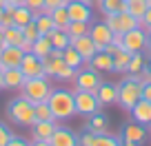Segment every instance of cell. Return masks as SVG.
I'll return each instance as SVG.
<instances>
[{"instance_id":"6da1fadb","label":"cell","mask_w":151,"mask_h":146,"mask_svg":"<svg viewBox=\"0 0 151 146\" xmlns=\"http://www.w3.org/2000/svg\"><path fill=\"white\" fill-rule=\"evenodd\" d=\"M49 108H51L56 122H65L71 120L76 115V100H73V91L67 89H53L49 95Z\"/></svg>"},{"instance_id":"7a4b0ae2","label":"cell","mask_w":151,"mask_h":146,"mask_svg":"<svg viewBox=\"0 0 151 146\" xmlns=\"http://www.w3.org/2000/svg\"><path fill=\"white\" fill-rule=\"evenodd\" d=\"M5 111H7V118L14 124H20V126H31V124L36 122V108H33V104L29 102L27 98H22V95L9 100Z\"/></svg>"},{"instance_id":"3957f363","label":"cell","mask_w":151,"mask_h":146,"mask_svg":"<svg viewBox=\"0 0 151 146\" xmlns=\"http://www.w3.org/2000/svg\"><path fill=\"white\" fill-rule=\"evenodd\" d=\"M20 91H22V98H27L31 104H38V102H49L53 86L47 75H40V78H27Z\"/></svg>"},{"instance_id":"277c9868","label":"cell","mask_w":151,"mask_h":146,"mask_svg":"<svg viewBox=\"0 0 151 146\" xmlns=\"http://www.w3.org/2000/svg\"><path fill=\"white\" fill-rule=\"evenodd\" d=\"M142 84L138 80V75H127L122 82L118 84V104L124 111H131L133 104L142 98Z\"/></svg>"},{"instance_id":"5b68a950","label":"cell","mask_w":151,"mask_h":146,"mask_svg":"<svg viewBox=\"0 0 151 146\" xmlns=\"http://www.w3.org/2000/svg\"><path fill=\"white\" fill-rule=\"evenodd\" d=\"M73 100H76V113L80 115H93L100 111V102L98 98H96V93H91V91H80L76 89L73 91Z\"/></svg>"},{"instance_id":"8992f818","label":"cell","mask_w":151,"mask_h":146,"mask_svg":"<svg viewBox=\"0 0 151 146\" xmlns=\"http://www.w3.org/2000/svg\"><path fill=\"white\" fill-rule=\"evenodd\" d=\"M104 22H107V27L111 29L113 33H127V31H131V29L140 27V20H136L131 14H127V11L104 16Z\"/></svg>"},{"instance_id":"52a82bcc","label":"cell","mask_w":151,"mask_h":146,"mask_svg":"<svg viewBox=\"0 0 151 146\" xmlns=\"http://www.w3.org/2000/svg\"><path fill=\"white\" fill-rule=\"evenodd\" d=\"M145 47H147V31L142 27L122 33V49H127L129 53H142Z\"/></svg>"},{"instance_id":"ba28073f","label":"cell","mask_w":151,"mask_h":146,"mask_svg":"<svg viewBox=\"0 0 151 146\" xmlns=\"http://www.w3.org/2000/svg\"><path fill=\"white\" fill-rule=\"evenodd\" d=\"M73 82H76V89H80V91H91V93H96L102 80H100L98 71H93V69H85V71L78 69V71H76Z\"/></svg>"},{"instance_id":"9c48e42d","label":"cell","mask_w":151,"mask_h":146,"mask_svg":"<svg viewBox=\"0 0 151 146\" xmlns=\"http://www.w3.org/2000/svg\"><path fill=\"white\" fill-rule=\"evenodd\" d=\"M18 69L22 71V75H24V78H40V75H45L42 58H38L36 53H31V51L22 56V62H20Z\"/></svg>"},{"instance_id":"30bf717a","label":"cell","mask_w":151,"mask_h":146,"mask_svg":"<svg viewBox=\"0 0 151 146\" xmlns=\"http://www.w3.org/2000/svg\"><path fill=\"white\" fill-rule=\"evenodd\" d=\"M42 64H45V75L47 78H60V73L65 71L67 62L62 58L60 49H51V53L47 58H42Z\"/></svg>"},{"instance_id":"8fae6325","label":"cell","mask_w":151,"mask_h":146,"mask_svg":"<svg viewBox=\"0 0 151 146\" xmlns=\"http://www.w3.org/2000/svg\"><path fill=\"white\" fill-rule=\"evenodd\" d=\"M67 14H69L71 22H91V18H93L91 7L80 2V0H69L67 2Z\"/></svg>"},{"instance_id":"7c38bea8","label":"cell","mask_w":151,"mask_h":146,"mask_svg":"<svg viewBox=\"0 0 151 146\" xmlns=\"http://www.w3.org/2000/svg\"><path fill=\"white\" fill-rule=\"evenodd\" d=\"M89 36H91V40L96 42L98 51H104V47H107V44L113 40V31L107 27V22H96V24H89Z\"/></svg>"},{"instance_id":"4fadbf2b","label":"cell","mask_w":151,"mask_h":146,"mask_svg":"<svg viewBox=\"0 0 151 146\" xmlns=\"http://www.w3.org/2000/svg\"><path fill=\"white\" fill-rule=\"evenodd\" d=\"M69 42H71V47H73L76 51L80 53V58H82L85 62H89L91 58L98 53V47H96V42L91 40L89 33H85V36H80V38H71Z\"/></svg>"},{"instance_id":"5bb4252c","label":"cell","mask_w":151,"mask_h":146,"mask_svg":"<svg viewBox=\"0 0 151 146\" xmlns=\"http://www.w3.org/2000/svg\"><path fill=\"white\" fill-rule=\"evenodd\" d=\"M24 51L20 47H11L7 44L2 51H0V69H18L20 62H22Z\"/></svg>"},{"instance_id":"9a60e30c","label":"cell","mask_w":151,"mask_h":146,"mask_svg":"<svg viewBox=\"0 0 151 146\" xmlns=\"http://www.w3.org/2000/svg\"><path fill=\"white\" fill-rule=\"evenodd\" d=\"M100 106H109V104L118 102V84H109V82H100L98 91H96Z\"/></svg>"},{"instance_id":"2e32d148","label":"cell","mask_w":151,"mask_h":146,"mask_svg":"<svg viewBox=\"0 0 151 146\" xmlns=\"http://www.w3.org/2000/svg\"><path fill=\"white\" fill-rule=\"evenodd\" d=\"M49 142H51V146H80L78 144V135L73 131H69V128H62V126H56V131H53Z\"/></svg>"},{"instance_id":"e0dca14e","label":"cell","mask_w":151,"mask_h":146,"mask_svg":"<svg viewBox=\"0 0 151 146\" xmlns=\"http://www.w3.org/2000/svg\"><path fill=\"white\" fill-rule=\"evenodd\" d=\"M87 64H89V69L98 71V73H109V71H113V56H109L107 51H98Z\"/></svg>"},{"instance_id":"ac0fdd59","label":"cell","mask_w":151,"mask_h":146,"mask_svg":"<svg viewBox=\"0 0 151 146\" xmlns=\"http://www.w3.org/2000/svg\"><path fill=\"white\" fill-rule=\"evenodd\" d=\"M131 118H133V122L149 126V120H151V102H147V100L140 98L136 104H133V108H131Z\"/></svg>"},{"instance_id":"d6986e66","label":"cell","mask_w":151,"mask_h":146,"mask_svg":"<svg viewBox=\"0 0 151 146\" xmlns=\"http://www.w3.org/2000/svg\"><path fill=\"white\" fill-rule=\"evenodd\" d=\"M2 75H5V89L9 91H20L27 80L20 69H2Z\"/></svg>"},{"instance_id":"ffe728a7","label":"cell","mask_w":151,"mask_h":146,"mask_svg":"<svg viewBox=\"0 0 151 146\" xmlns=\"http://www.w3.org/2000/svg\"><path fill=\"white\" fill-rule=\"evenodd\" d=\"M122 140H131L136 144H142L147 140V128L145 124H138V122H129L122 131Z\"/></svg>"},{"instance_id":"44dd1931","label":"cell","mask_w":151,"mask_h":146,"mask_svg":"<svg viewBox=\"0 0 151 146\" xmlns=\"http://www.w3.org/2000/svg\"><path fill=\"white\" fill-rule=\"evenodd\" d=\"M56 126L58 124L56 122H33L31 126V137L33 140H51V135H53V131H56Z\"/></svg>"},{"instance_id":"7402d4cb","label":"cell","mask_w":151,"mask_h":146,"mask_svg":"<svg viewBox=\"0 0 151 146\" xmlns=\"http://www.w3.org/2000/svg\"><path fill=\"white\" fill-rule=\"evenodd\" d=\"M147 9H149V2H147V0H124V11L131 14L136 20L145 18Z\"/></svg>"},{"instance_id":"603a6c76","label":"cell","mask_w":151,"mask_h":146,"mask_svg":"<svg viewBox=\"0 0 151 146\" xmlns=\"http://www.w3.org/2000/svg\"><path fill=\"white\" fill-rule=\"evenodd\" d=\"M5 31V42L11 44V47H22L24 42V33H22V27H16V24H11V27L2 29Z\"/></svg>"},{"instance_id":"cb8c5ba5","label":"cell","mask_w":151,"mask_h":146,"mask_svg":"<svg viewBox=\"0 0 151 146\" xmlns=\"http://www.w3.org/2000/svg\"><path fill=\"white\" fill-rule=\"evenodd\" d=\"M131 56H133V53H129L127 49L120 47L118 51L113 53V71H118V73H127V66H129Z\"/></svg>"},{"instance_id":"d4e9b609","label":"cell","mask_w":151,"mask_h":146,"mask_svg":"<svg viewBox=\"0 0 151 146\" xmlns=\"http://www.w3.org/2000/svg\"><path fill=\"white\" fill-rule=\"evenodd\" d=\"M51 49H53V44H51V40H49V36H40V38L33 40V44H31V53H36L38 58H47L49 53H51Z\"/></svg>"},{"instance_id":"484cf974","label":"cell","mask_w":151,"mask_h":146,"mask_svg":"<svg viewBox=\"0 0 151 146\" xmlns=\"http://www.w3.org/2000/svg\"><path fill=\"white\" fill-rule=\"evenodd\" d=\"M33 18H36L33 11L29 9V7H24V5H20V7L14 9V24L16 27H24V24H29Z\"/></svg>"},{"instance_id":"4316f807","label":"cell","mask_w":151,"mask_h":146,"mask_svg":"<svg viewBox=\"0 0 151 146\" xmlns=\"http://www.w3.org/2000/svg\"><path fill=\"white\" fill-rule=\"evenodd\" d=\"M107 124H109L107 115H102L100 111H98V113H93V115H89V128L96 133V135L107 133Z\"/></svg>"},{"instance_id":"83f0119b","label":"cell","mask_w":151,"mask_h":146,"mask_svg":"<svg viewBox=\"0 0 151 146\" xmlns=\"http://www.w3.org/2000/svg\"><path fill=\"white\" fill-rule=\"evenodd\" d=\"M49 36V40H51V44H53V49H67L69 47V36H67V31H62V29H53V31H49L47 33Z\"/></svg>"},{"instance_id":"f1b7e54d","label":"cell","mask_w":151,"mask_h":146,"mask_svg":"<svg viewBox=\"0 0 151 146\" xmlns=\"http://www.w3.org/2000/svg\"><path fill=\"white\" fill-rule=\"evenodd\" d=\"M51 20L53 24H56V29H62V31H67V27H69V14H67V7H58V9H53L51 14Z\"/></svg>"},{"instance_id":"f546056e","label":"cell","mask_w":151,"mask_h":146,"mask_svg":"<svg viewBox=\"0 0 151 146\" xmlns=\"http://www.w3.org/2000/svg\"><path fill=\"white\" fill-rule=\"evenodd\" d=\"M98 7H100V11H102L104 16L120 14V11H124V0H100Z\"/></svg>"},{"instance_id":"4dcf8cb0","label":"cell","mask_w":151,"mask_h":146,"mask_svg":"<svg viewBox=\"0 0 151 146\" xmlns=\"http://www.w3.org/2000/svg\"><path fill=\"white\" fill-rule=\"evenodd\" d=\"M62 58H65V62H67V66H73V69H80L82 64H85V60L80 58V53L76 51L73 47H67V49H62Z\"/></svg>"},{"instance_id":"1f68e13d","label":"cell","mask_w":151,"mask_h":146,"mask_svg":"<svg viewBox=\"0 0 151 146\" xmlns=\"http://www.w3.org/2000/svg\"><path fill=\"white\" fill-rule=\"evenodd\" d=\"M33 108H36V122H56L51 108H49V102H38L33 104Z\"/></svg>"},{"instance_id":"d6a6232c","label":"cell","mask_w":151,"mask_h":146,"mask_svg":"<svg viewBox=\"0 0 151 146\" xmlns=\"http://www.w3.org/2000/svg\"><path fill=\"white\" fill-rule=\"evenodd\" d=\"M33 20H36V27H38V31H40V36H47L49 31L56 29V24H53V20H51L49 14H38Z\"/></svg>"},{"instance_id":"836d02e7","label":"cell","mask_w":151,"mask_h":146,"mask_svg":"<svg viewBox=\"0 0 151 146\" xmlns=\"http://www.w3.org/2000/svg\"><path fill=\"white\" fill-rule=\"evenodd\" d=\"M85 33H89V22H69V27H67V36L71 38H80V36H85Z\"/></svg>"},{"instance_id":"e575fe53","label":"cell","mask_w":151,"mask_h":146,"mask_svg":"<svg viewBox=\"0 0 151 146\" xmlns=\"http://www.w3.org/2000/svg\"><path fill=\"white\" fill-rule=\"evenodd\" d=\"M145 58H142V53H133L131 60H129V66H127V73L129 75H138L142 69H145Z\"/></svg>"},{"instance_id":"d590c367","label":"cell","mask_w":151,"mask_h":146,"mask_svg":"<svg viewBox=\"0 0 151 146\" xmlns=\"http://www.w3.org/2000/svg\"><path fill=\"white\" fill-rule=\"evenodd\" d=\"M22 33H24V42H31V44H33V40L40 38V31H38V27H36V20H31L29 24H24Z\"/></svg>"},{"instance_id":"8d00e7d4","label":"cell","mask_w":151,"mask_h":146,"mask_svg":"<svg viewBox=\"0 0 151 146\" xmlns=\"http://www.w3.org/2000/svg\"><path fill=\"white\" fill-rule=\"evenodd\" d=\"M93 146H122V142L118 140V137L113 135H107V133H102V135L96 137V144Z\"/></svg>"},{"instance_id":"74e56055","label":"cell","mask_w":151,"mask_h":146,"mask_svg":"<svg viewBox=\"0 0 151 146\" xmlns=\"http://www.w3.org/2000/svg\"><path fill=\"white\" fill-rule=\"evenodd\" d=\"M67 2H69V0H45L42 14H51L53 9H58V7H67Z\"/></svg>"},{"instance_id":"f35d334b","label":"cell","mask_w":151,"mask_h":146,"mask_svg":"<svg viewBox=\"0 0 151 146\" xmlns=\"http://www.w3.org/2000/svg\"><path fill=\"white\" fill-rule=\"evenodd\" d=\"M96 137H98V135H96L93 131H87V133H82V135L78 137V144H80V146H93Z\"/></svg>"},{"instance_id":"ab89813d","label":"cell","mask_w":151,"mask_h":146,"mask_svg":"<svg viewBox=\"0 0 151 146\" xmlns=\"http://www.w3.org/2000/svg\"><path fill=\"white\" fill-rule=\"evenodd\" d=\"M24 7H29L33 11V16H38V14H42L45 0H24Z\"/></svg>"},{"instance_id":"60d3db41","label":"cell","mask_w":151,"mask_h":146,"mask_svg":"<svg viewBox=\"0 0 151 146\" xmlns=\"http://www.w3.org/2000/svg\"><path fill=\"white\" fill-rule=\"evenodd\" d=\"M11 135H14V133L9 131V126H7V124H2V122H0V146H5L7 142L11 140Z\"/></svg>"},{"instance_id":"b9f144b4","label":"cell","mask_w":151,"mask_h":146,"mask_svg":"<svg viewBox=\"0 0 151 146\" xmlns=\"http://www.w3.org/2000/svg\"><path fill=\"white\" fill-rule=\"evenodd\" d=\"M5 146H29V142H27V140H22L20 135H11V140L7 142Z\"/></svg>"},{"instance_id":"7bdbcfd3","label":"cell","mask_w":151,"mask_h":146,"mask_svg":"<svg viewBox=\"0 0 151 146\" xmlns=\"http://www.w3.org/2000/svg\"><path fill=\"white\" fill-rule=\"evenodd\" d=\"M140 27L145 29V31H151V7L147 9V14H145V18L140 20Z\"/></svg>"},{"instance_id":"ee69618b","label":"cell","mask_w":151,"mask_h":146,"mask_svg":"<svg viewBox=\"0 0 151 146\" xmlns=\"http://www.w3.org/2000/svg\"><path fill=\"white\" fill-rule=\"evenodd\" d=\"M142 100H147V102H151V82H147V84H142Z\"/></svg>"},{"instance_id":"f6af8a7d","label":"cell","mask_w":151,"mask_h":146,"mask_svg":"<svg viewBox=\"0 0 151 146\" xmlns=\"http://www.w3.org/2000/svg\"><path fill=\"white\" fill-rule=\"evenodd\" d=\"M29 146H51V142H47V140H33Z\"/></svg>"},{"instance_id":"bcb514c9","label":"cell","mask_w":151,"mask_h":146,"mask_svg":"<svg viewBox=\"0 0 151 146\" xmlns=\"http://www.w3.org/2000/svg\"><path fill=\"white\" fill-rule=\"evenodd\" d=\"M5 47H7V42H5V31L0 29V51H2Z\"/></svg>"},{"instance_id":"7dc6e473","label":"cell","mask_w":151,"mask_h":146,"mask_svg":"<svg viewBox=\"0 0 151 146\" xmlns=\"http://www.w3.org/2000/svg\"><path fill=\"white\" fill-rule=\"evenodd\" d=\"M7 5H11V7H20V5H24V0H7Z\"/></svg>"},{"instance_id":"c3c4849f","label":"cell","mask_w":151,"mask_h":146,"mask_svg":"<svg viewBox=\"0 0 151 146\" xmlns=\"http://www.w3.org/2000/svg\"><path fill=\"white\" fill-rule=\"evenodd\" d=\"M80 2H85V5H89V7H93V5H98L100 0H80Z\"/></svg>"},{"instance_id":"681fc988","label":"cell","mask_w":151,"mask_h":146,"mask_svg":"<svg viewBox=\"0 0 151 146\" xmlns=\"http://www.w3.org/2000/svg\"><path fill=\"white\" fill-rule=\"evenodd\" d=\"M122 146H140V144H136V142H131V140H122Z\"/></svg>"},{"instance_id":"f907efd6","label":"cell","mask_w":151,"mask_h":146,"mask_svg":"<svg viewBox=\"0 0 151 146\" xmlns=\"http://www.w3.org/2000/svg\"><path fill=\"white\" fill-rule=\"evenodd\" d=\"M5 89V75H2V69H0V91Z\"/></svg>"},{"instance_id":"816d5d0a","label":"cell","mask_w":151,"mask_h":146,"mask_svg":"<svg viewBox=\"0 0 151 146\" xmlns=\"http://www.w3.org/2000/svg\"><path fill=\"white\" fill-rule=\"evenodd\" d=\"M147 47L151 49V31H147Z\"/></svg>"},{"instance_id":"f5cc1de1","label":"cell","mask_w":151,"mask_h":146,"mask_svg":"<svg viewBox=\"0 0 151 146\" xmlns=\"http://www.w3.org/2000/svg\"><path fill=\"white\" fill-rule=\"evenodd\" d=\"M2 14H5V7H0V20H2Z\"/></svg>"},{"instance_id":"db71d44e","label":"cell","mask_w":151,"mask_h":146,"mask_svg":"<svg viewBox=\"0 0 151 146\" xmlns=\"http://www.w3.org/2000/svg\"><path fill=\"white\" fill-rule=\"evenodd\" d=\"M147 69H149V71H151V62H147Z\"/></svg>"},{"instance_id":"11a10c76","label":"cell","mask_w":151,"mask_h":146,"mask_svg":"<svg viewBox=\"0 0 151 146\" xmlns=\"http://www.w3.org/2000/svg\"><path fill=\"white\" fill-rule=\"evenodd\" d=\"M147 2H149V7H151V0H147Z\"/></svg>"},{"instance_id":"9f6ffc18","label":"cell","mask_w":151,"mask_h":146,"mask_svg":"<svg viewBox=\"0 0 151 146\" xmlns=\"http://www.w3.org/2000/svg\"><path fill=\"white\" fill-rule=\"evenodd\" d=\"M149 126H151V120H149Z\"/></svg>"}]
</instances>
